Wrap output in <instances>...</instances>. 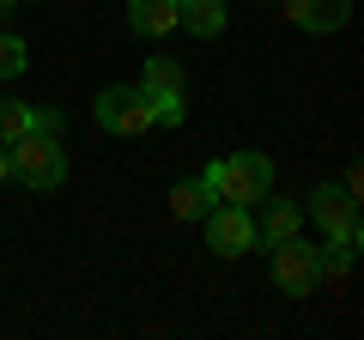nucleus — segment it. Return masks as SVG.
<instances>
[{
	"mask_svg": "<svg viewBox=\"0 0 364 340\" xmlns=\"http://www.w3.org/2000/svg\"><path fill=\"white\" fill-rule=\"evenodd\" d=\"M200 188L213 195V207H255V201L273 195V164L261 152H231L219 164H207Z\"/></svg>",
	"mask_w": 364,
	"mask_h": 340,
	"instance_id": "1",
	"label": "nucleus"
},
{
	"mask_svg": "<svg viewBox=\"0 0 364 340\" xmlns=\"http://www.w3.org/2000/svg\"><path fill=\"white\" fill-rule=\"evenodd\" d=\"M6 176H18L25 188H61L67 183V146H61V134L31 128L25 140H13V152H6Z\"/></svg>",
	"mask_w": 364,
	"mask_h": 340,
	"instance_id": "2",
	"label": "nucleus"
},
{
	"mask_svg": "<svg viewBox=\"0 0 364 340\" xmlns=\"http://www.w3.org/2000/svg\"><path fill=\"white\" fill-rule=\"evenodd\" d=\"M273 286L286 292V298H310L322 286V255H316V243H304V237L273 243Z\"/></svg>",
	"mask_w": 364,
	"mask_h": 340,
	"instance_id": "4",
	"label": "nucleus"
},
{
	"mask_svg": "<svg viewBox=\"0 0 364 340\" xmlns=\"http://www.w3.org/2000/svg\"><path fill=\"white\" fill-rule=\"evenodd\" d=\"M298 231H304V213H298V207H286V201H273L267 219L255 225V243H267V249H273V243H286V237H298Z\"/></svg>",
	"mask_w": 364,
	"mask_h": 340,
	"instance_id": "10",
	"label": "nucleus"
},
{
	"mask_svg": "<svg viewBox=\"0 0 364 340\" xmlns=\"http://www.w3.org/2000/svg\"><path fill=\"white\" fill-rule=\"evenodd\" d=\"M310 219L322 225L328 243H358V195H346L340 183H322L310 195Z\"/></svg>",
	"mask_w": 364,
	"mask_h": 340,
	"instance_id": "6",
	"label": "nucleus"
},
{
	"mask_svg": "<svg viewBox=\"0 0 364 340\" xmlns=\"http://www.w3.org/2000/svg\"><path fill=\"white\" fill-rule=\"evenodd\" d=\"M176 25H182L176 0H128V31L134 37H170Z\"/></svg>",
	"mask_w": 364,
	"mask_h": 340,
	"instance_id": "9",
	"label": "nucleus"
},
{
	"mask_svg": "<svg viewBox=\"0 0 364 340\" xmlns=\"http://www.w3.org/2000/svg\"><path fill=\"white\" fill-rule=\"evenodd\" d=\"M25 61H31L25 37H18V31H0V79H18V73H25Z\"/></svg>",
	"mask_w": 364,
	"mask_h": 340,
	"instance_id": "14",
	"label": "nucleus"
},
{
	"mask_svg": "<svg viewBox=\"0 0 364 340\" xmlns=\"http://www.w3.org/2000/svg\"><path fill=\"white\" fill-rule=\"evenodd\" d=\"M207 207H213V195L200 183H176L170 188V213H176V219H207Z\"/></svg>",
	"mask_w": 364,
	"mask_h": 340,
	"instance_id": "13",
	"label": "nucleus"
},
{
	"mask_svg": "<svg viewBox=\"0 0 364 340\" xmlns=\"http://www.w3.org/2000/svg\"><path fill=\"white\" fill-rule=\"evenodd\" d=\"M176 6H182V25L195 37H219L225 31V0H176Z\"/></svg>",
	"mask_w": 364,
	"mask_h": 340,
	"instance_id": "12",
	"label": "nucleus"
},
{
	"mask_svg": "<svg viewBox=\"0 0 364 340\" xmlns=\"http://www.w3.org/2000/svg\"><path fill=\"white\" fill-rule=\"evenodd\" d=\"M13 6H37V0H13Z\"/></svg>",
	"mask_w": 364,
	"mask_h": 340,
	"instance_id": "17",
	"label": "nucleus"
},
{
	"mask_svg": "<svg viewBox=\"0 0 364 340\" xmlns=\"http://www.w3.org/2000/svg\"><path fill=\"white\" fill-rule=\"evenodd\" d=\"M91 116H97V128H104V134H116V140H134V134L158 128L146 92H134V85H104L97 104H91Z\"/></svg>",
	"mask_w": 364,
	"mask_h": 340,
	"instance_id": "3",
	"label": "nucleus"
},
{
	"mask_svg": "<svg viewBox=\"0 0 364 340\" xmlns=\"http://www.w3.org/2000/svg\"><path fill=\"white\" fill-rule=\"evenodd\" d=\"M31 128H37V104H25V97H0V146L25 140Z\"/></svg>",
	"mask_w": 364,
	"mask_h": 340,
	"instance_id": "11",
	"label": "nucleus"
},
{
	"mask_svg": "<svg viewBox=\"0 0 364 340\" xmlns=\"http://www.w3.org/2000/svg\"><path fill=\"white\" fill-rule=\"evenodd\" d=\"M298 31H340L352 18V0H279Z\"/></svg>",
	"mask_w": 364,
	"mask_h": 340,
	"instance_id": "8",
	"label": "nucleus"
},
{
	"mask_svg": "<svg viewBox=\"0 0 364 340\" xmlns=\"http://www.w3.org/2000/svg\"><path fill=\"white\" fill-rule=\"evenodd\" d=\"M140 92H146V104H152V122L182 128V92H188V79H182V67L170 61V55H152V61H146Z\"/></svg>",
	"mask_w": 364,
	"mask_h": 340,
	"instance_id": "5",
	"label": "nucleus"
},
{
	"mask_svg": "<svg viewBox=\"0 0 364 340\" xmlns=\"http://www.w3.org/2000/svg\"><path fill=\"white\" fill-rule=\"evenodd\" d=\"M0 176H6V152H0Z\"/></svg>",
	"mask_w": 364,
	"mask_h": 340,
	"instance_id": "16",
	"label": "nucleus"
},
{
	"mask_svg": "<svg viewBox=\"0 0 364 340\" xmlns=\"http://www.w3.org/2000/svg\"><path fill=\"white\" fill-rule=\"evenodd\" d=\"M200 225H207V249L225 255V262H237V255L255 249V219H249V207H207Z\"/></svg>",
	"mask_w": 364,
	"mask_h": 340,
	"instance_id": "7",
	"label": "nucleus"
},
{
	"mask_svg": "<svg viewBox=\"0 0 364 340\" xmlns=\"http://www.w3.org/2000/svg\"><path fill=\"white\" fill-rule=\"evenodd\" d=\"M6 13H13V0H0V18H6Z\"/></svg>",
	"mask_w": 364,
	"mask_h": 340,
	"instance_id": "15",
	"label": "nucleus"
}]
</instances>
